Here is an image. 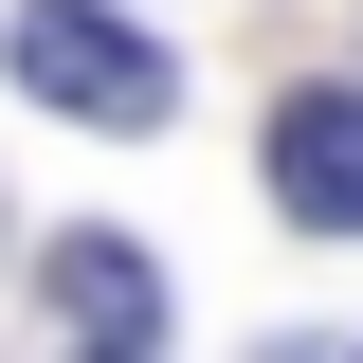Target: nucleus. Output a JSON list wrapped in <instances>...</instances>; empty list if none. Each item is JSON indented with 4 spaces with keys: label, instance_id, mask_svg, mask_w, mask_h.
<instances>
[{
    "label": "nucleus",
    "instance_id": "7ed1b4c3",
    "mask_svg": "<svg viewBox=\"0 0 363 363\" xmlns=\"http://www.w3.org/2000/svg\"><path fill=\"white\" fill-rule=\"evenodd\" d=\"M37 291H55V327H91V345H164V272H145L128 236H55Z\"/></svg>",
    "mask_w": 363,
    "mask_h": 363
},
{
    "label": "nucleus",
    "instance_id": "f03ea898",
    "mask_svg": "<svg viewBox=\"0 0 363 363\" xmlns=\"http://www.w3.org/2000/svg\"><path fill=\"white\" fill-rule=\"evenodd\" d=\"M272 218L291 236H363V91L345 73L272 109Z\"/></svg>",
    "mask_w": 363,
    "mask_h": 363
},
{
    "label": "nucleus",
    "instance_id": "f257e3e1",
    "mask_svg": "<svg viewBox=\"0 0 363 363\" xmlns=\"http://www.w3.org/2000/svg\"><path fill=\"white\" fill-rule=\"evenodd\" d=\"M18 91H37V109H73V128H109V145H145V128L182 109V55L128 37L109 0H18Z\"/></svg>",
    "mask_w": 363,
    "mask_h": 363
}]
</instances>
